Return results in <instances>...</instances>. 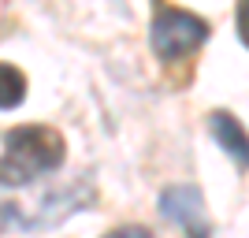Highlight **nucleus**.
Returning <instances> with one entry per match:
<instances>
[{
  "instance_id": "obj_5",
  "label": "nucleus",
  "mask_w": 249,
  "mask_h": 238,
  "mask_svg": "<svg viewBox=\"0 0 249 238\" xmlns=\"http://www.w3.org/2000/svg\"><path fill=\"white\" fill-rule=\"evenodd\" d=\"M26 97V74L11 63H0V112H8Z\"/></svg>"
},
{
  "instance_id": "obj_3",
  "label": "nucleus",
  "mask_w": 249,
  "mask_h": 238,
  "mask_svg": "<svg viewBox=\"0 0 249 238\" xmlns=\"http://www.w3.org/2000/svg\"><path fill=\"white\" fill-rule=\"evenodd\" d=\"M160 212L182 227L186 238H208V208L197 186H171L160 194Z\"/></svg>"
},
{
  "instance_id": "obj_7",
  "label": "nucleus",
  "mask_w": 249,
  "mask_h": 238,
  "mask_svg": "<svg viewBox=\"0 0 249 238\" xmlns=\"http://www.w3.org/2000/svg\"><path fill=\"white\" fill-rule=\"evenodd\" d=\"M246 15H249V8L242 4V8H238V37H242V45L249 41V37H246Z\"/></svg>"
},
{
  "instance_id": "obj_6",
  "label": "nucleus",
  "mask_w": 249,
  "mask_h": 238,
  "mask_svg": "<svg viewBox=\"0 0 249 238\" xmlns=\"http://www.w3.org/2000/svg\"><path fill=\"white\" fill-rule=\"evenodd\" d=\"M104 238H153V235H149V227H138V223H126V227H115V231H108Z\"/></svg>"
},
{
  "instance_id": "obj_2",
  "label": "nucleus",
  "mask_w": 249,
  "mask_h": 238,
  "mask_svg": "<svg viewBox=\"0 0 249 238\" xmlns=\"http://www.w3.org/2000/svg\"><path fill=\"white\" fill-rule=\"evenodd\" d=\"M153 52L160 60H182L190 56L194 49H201L208 37V22L194 11H182V8H160L153 19Z\"/></svg>"
},
{
  "instance_id": "obj_4",
  "label": "nucleus",
  "mask_w": 249,
  "mask_h": 238,
  "mask_svg": "<svg viewBox=\"0 0 249 238\" xmlns=\"http://www.w3.org/2000/svg\"><path fill=\"white\" fill-rule=\"evenodd\" d=\"M208 130H212V138L234 156V164L246 171V130H242L238 119H234L231 112H212L208 115Z\"/></svg>"
},
{
  "instance_id": "obj_1",
  "label": "nucleus",
  "mask_w": 249,
  "mask_h": 238,
  "mask_svg": "<svg viewBox=\"0 0 249 238\" xmlns=\"http://www.w3.org/2000/svg\"><path fill=\"white\" fill-rule=\"evenodd\" d=\"M63 164V138L52 127H15L4 134L0 153V186H26L52 175Z\"/></svg>"
},
{
  "instance_id": "obj_8",
  "label": "nucleus",
  "mask_w": 249,
  "mask_h": 238,
  "mask_svg": "<svg viewBox=\"0 0 249 238\" xmlns=\"http://www.w3.org/2000/svg\"><path fill=\"white\" fill-rule=\"evenodd\" d=\"M11 212H15V205H0V231H4V223L11 220Z\"/></svg>"
}]
</instances>
